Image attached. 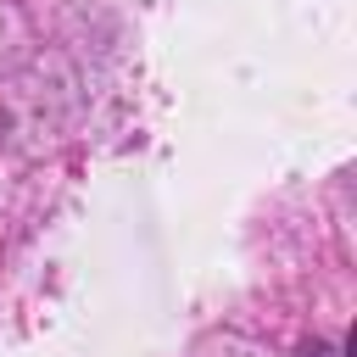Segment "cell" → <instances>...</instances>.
I'll return each mask as SVG.
<instances>
[{
    "mask_svg": "<svg viewBox=\"0 0 357 357\" xmlns=\"http://www.w3.org/2000/svg\"><path fill=\"white\" fill-rule=\"evenodd\" d=\"M296 357H340V346H335V340H307Z\"/></svg>",
    "mask_w": 357,
    "mask_h": 357,
    "instance_id": "obj_1",
    "label": "cell"
}]
</instances>
